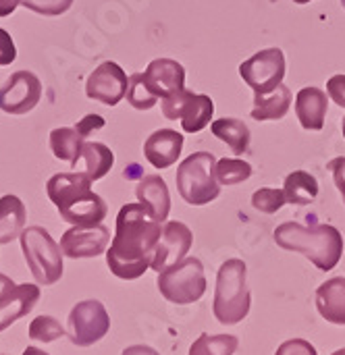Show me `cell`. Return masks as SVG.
I'll return each mask as SVG.
<instances>
[{
  "mask_svg": "<svg viewBox=\"0 0 345 355\" xmlns=\"http://www.w3.org/2000/svg\"><path fill=\"white\" fill-rule=\"evenodd\" d=\"M144 79L160 100L185 89V69L173 58H154L146 67Z\"/></svg>",
  "mask_w": 345,
  "mask_h": 355,
  "instance_id": "15",
  "label": "cell"
},
{
  "mask_svg": "<svg viewBox=\"0 0 345 355\" xmlns=\"http://www.w3.org/2000/svg\"><path fill=\"white\" fill-rule=\"evenodd\" d=\"M342 131H344V137H345V116H344V121H342Z\"/></svg>",
  "mask_w": 345,
  "mask_h": 355,
  "instance_id": "44",
  "label": "cell"
},
{
  "mask_svg": "<svg viewBox=\"0 0 345 355\" xmlns=\"http://www.w3.org/2000/svg\"><path fill=\"white\" fill-rule=\"evenodd\" d=\"M283 191L287 196V204L308 206L319 196V181L306 171H294L285 177Z\"/></svg>",
  "mask_w": 345,
  "mask_h": 355,
  "instance_id": "25",
  "label": "cell"
},
{
  "mask_svg": "<svg viewBox=\"0 0 345 355\" xmlns=\"http://www.w3.org/2000/svg\"><path fill=\"white\" fill-rule=\"evenodd\" d=\"M162 229V223H158L142 202L125 204L117 214L115 237L106 252L110 272L123 281L140 279L152 266Z\"/></svg>",
  "mask_w": 345,
  "mask_h": 355,
  "instance_id": "1",
  "label": "cell"
},
{
  "mask_svg": "<svg viewBox=\"0 0 345 355\" xmlns=\"http://www.w3.org/2000/svg\"><path fill=\"white\" fill-rule=\"evenodd\" d=\"M158 291L160 295L177 306H190L206 293L204 266L198 258H183L181 262L158 272Z\"/></svg>",
  "mask_w": 345,
  "mask_h": 355,
  "instance_id": "7",
  "label": "cell"
},
{
  "mask_svg": "<svg viewBox=\"0 0 345 355\" xmlns=\"http://www.w3.org/2000/svg\"><path fill=\"white\" fill-rule=\"evenodd\" d=\"M239 347L233 335H200L190 347V355H233Z\"/></svg>",
  "mask_w": 345,
  "mask_h": 355,
  "instance_id": "27",
  "label": "cell"
},
{
  "mask_svg": "<svg viewBox=\"0 0 345 355\" xmlns=\"http://www.w3.org/2000/svg\"><path fill=\"white\" fill-rule=\"evenodd\" d=\"M331 355H345V347H344V349H337L335 354H331Z\"/></svg>",
  "mask_w": 345,
  "mask_h": 355,
  "instance_id": "43",
  "label": "cell"
},
{
  "mask_svg": "<svg viewBox=\"0 0 345 355\" xmlns=\"http://www.w3.org/2000/svg\"><path fill=\"white\" fill-rule=\"evenodd\" d=\"M327 168L333 173V181H335V185H337V189H339V193H342L345 204V156L333 158V160L327 164Z\"/></svg>",
  "mask_w": 345,
  "mask_h": 355,
  "instance_id": "37",
  "label": "cell"
},
{
  "mask_svg": "<svg viewBox=\"0 0 345 355\" xmlns=\"http://www.w3.org/2000/svg\"><path fill=\"white\" fill-rule=\"evenodd\" d=\"M85 137L75 127H58L50 133V150L62 162H75L83 150Z\"/></svg>",
  "mask_w": 345,
  "mask_h": 355,
  "instance_id": "26",
  "label": "cell"
},
{
  "mask_svg": "<svg viewBox=\"0 0 345 355\" xmlns=\"http://www.w3.org/2000/svg\"><path fill=\"white\" fill-rule=\"evenodd\" d=\"M104 125H106V123H104V119H102L100 114H85L81 121H77L75 129H77L83 137H87L90 133L104 129Z\"/></svg>",
  "mask_w": 345,
  "mask_h": 355,
  "instance_id": "36",
  "label": "cell"
},
{
  "mask_svg": "<svg viewBox=\"0 0 345 355\" xmlns=\"http://www.w3.org/2000/svg\"><path fill=\"white\" fill-rule=\"evenodd\" d=\"M110 331V318L106 308L98 300L79 302L67 320V337L77 347H90L106 337Z\"/></svg>",
  "mask_w": 345,
  "mask_h": 355,
  "instance_id": "10",
  "label": "cell"
},
{
  "mask_svg": "<svg viewBox=\"0 0 345 355\" xmlns=\"http://www.w3.org/2000/svg\"><path fill=\"white\" fill-rule=\"evenodd\" d=\"M115 164V154L108 146L100 141H85L79 158L73 162V168L90 177L92 181L104 179Z\"/></svg>",
  "mask_w": 345,
  "mask_h": 355,
  "instance_id": "21",
  "label": "cell"
},
{
  "mask_svg": "<svg viewBox=\"0 0 345 355\" xmlns=\"http://www.w3.org/2000/svg\"><path fill=\"white\" fill-rule=\"evenodd\" d=\"M292 92L287 85H279L271 94H262L254 98V108H252V119L254 121H279L289 112L292 106Z\"/></svg>",
  "mask_w": 345,
  "mask_h": 355,
  "instance_id": "23",
  "label": "cell"
},
{
  "mask_svg": "<svg viewBox=\"0 0 345 355\" xmlns=\"http://www.w3.org/2000/svg\"><path fill=\"white\" fill-rule=\"evenodd\" d=\"M125 98L135 110H150L158 102V96L148 87V83L144 79V73H133L129 77V87H127Z\"/></svg>",
  "mask_w": 345,
  "mask_h": 355,
  "instance_id": "29",
  "label": "cell"
},
{
  "mask_svg": "<svg viewBox=\"0 0 345 355\" xmlns=\"http://www.w3.org/2000/svg\"><path fill=\"white\" fill-rule=\"evenodd\" d=\"M285 204H287V196H285L283 189L260 187V189H256L254 196H252V206H254L258 212H264V214H275V212H279Z\"/></svg>",
  "mask_w": 345,
  "mask_h": 355,
  "instance_id": "31",
  "label": "cell"
},
{
  "mask_svg": "<svg viewBox=\"0 0 345 355\" xmlns=\"http://www.w3.org/2000/svg\"><path fill=\"white\" fill-rule=\"evenodd\" d=\"M210 131H212L214 137H219L221 141H225L233 150L235 156L246 154L248 148H250V137H252L250 135V129L239 119H227V116L217 119V121H212Z\"/></svg>",
  "mask_w": 345,
  "mask_h": 355,
  "instance_id": "24",
  "label": "cell"
},
{
  "mask_svg": "<svg viewBox=\"0 0 345 355\" xmlns=\"http://www.w3.org/2000/svg\"><path fill=\"white\" fill-rule=\"evenodd\" d=\"M15 287H17V285L12 283V279H8L6 275H2V272H0V302H2V300H4L12 289H15Z\"/></svg>",
  "mask_w": 345,
  "mask_h": 355,
  "instance_id": "39",
  "label": "cell"
},
{
  "mask_svg": "<svg viewBox=\"0 0 345 355\" xmlns=\"http://www.w3.org/2000/svg\"><path fill=\"white\" fill-rule=\"evenodd\" d=\"M0 355H2V354H0Z\"/></svg>",
  "mask_w": 345,
  "mask_h": 355,
  "instance_id": "46",
  "label": "cell"
},
{
  "mask_svg": "<svg viewBox=\"0 0 345 355\" xmlns=\"http://www.w3.org/2000/svg\"><path fill=\"white\" fill-rule=\"evenodd\" d=\"M252 295L248 289V268L239 258L223 262L217 275L212 312L221 324H237L250 314Z\"/></svg>",
  "mask_w": 345,
  "mask_h": 355,
  "instance_id": "4",
  "label": "cell"
},
{
  "mask_svg": "<svg viewBox=\"0 0 345 355\" xmlns=\"http://www.w3.org/2000/svg\"><path fill=\"white\" fill-rule=\"evenodd\" d=\"M162 114L169 121H181V129L187 133H200L206 129L214 114V102L206 94H194L192 89H181L160 100Z\"/></svg>",
  "mask_w": 345,
  "mask_h": 355,
  "instance_id": "8",
  "label": "cell"
},
{
  "mask_svg": "<svg viewBox=\"0 0 345 355\" xmlns=\"http://www.w3.org/2000/svg\"><path fill=\"white\" fill-rule=\"evenodd\" d=\"M129 87L127 73L112 60L100 62L85 83V94L90 100H96L104 106H117L125 96Z\"/></svg>",
  "mask_w": 345,
  "mask_h": 355,
  "instance_id": "12",
  "label": "cell"
},
{
  "mask_svg": "<svg viewBox=\"0 0 345 355\" xmlns=\"http://www.w3.org/2000/svg\"><path fill=\"white\" fill-rule=\"evenodd\" d=\"M135 196L158 223L167 220V216L171 212V196H169V187L162 177H158V175L142 177L135 187Z\"/></svg>",
  "mask_w": 345,
  "mask_h": 355,
  "instance_id": "19",
  "label": "cell"
},
{
  "mask_svg": "<svg viewBox=\"0 0 345 355\" xmlns=\"http://www.w3.org/2000/svg\"><path fill=\"white\" fill-rule=\"evenodd\" d=\"M327 94L331 96V100L345 108V75H333L329 81H327Z\"/></svg>",
  "mask_w": 345,
  "mask_h": 355,
  "instance_id": "35",
  "label": "cell"
},
{
  "mask_svg": "<svg viewBox=\"0 0 345 355\" xmlns=\"http://www.w3.org/2000/svg\"><path fill=\"white\" fill-rule=\"evenodd\" d=\"M40 300L37 285H17L2 302H0V333L6 331L12 322L27 316Z\"/></svg>",
  "mask_w": 345,
  "mask_h": 355,
  "instance_id": "18",
  "label": "cell"
},
{
  "mask_svg": "<svg viewBox=\"0 0 345 355\" xmlns=\"http://www.w3.org/2000/svg\"><path fill=\"white\" fill-rule=\"evenodd\" d=\"M339 2H342V6H344V8H345V0H339Z\"/></svg>",
  "mask_w": 345,
  "mask_h": 355,
  "instance_id": "45",
  "label": "cell"
},
{
  "mask_svg": "<svg viewBox=\"0 0 345 355\" xmlns=\"http://www.w3.org/2000/svg\"><path fill=\"white\" fill-rule=\"evenodd\" d=\"M285 54L281 48H264L239 64L242 79L258 94H271L285 79Z\"/></svg>",
  "mask_w": 345,
  "mask_h": 355,
  "instance_id": "9",
  "label": "cell"
},
{
  "mask_svg": "<svg viewBox=\"0 0 345 355\" xmlns=\"http://www.w3.org/2000/svg\"><path fill=\"white\" fill-rule=\"evenodd\" d=\"M329 112V98L319 87H304L296 96V116L306 131H321Z\"/></svg>",
  "mask_w": 345,
  "mask_h": 355,
  "instance_id": "17",
  "label": "cell"
},
{
  "mask_svg": "<svg viewBox=\"0 0 345 355\" xmlns=\"http://www.w3.org/2000/svg\"><path fill=\"white\" fill-rule=\"evenodd\" d=\"M110 243V231L104 225L96 227H73L62 233L60 250L62 256L79 260V258H96L106 252Z\"/></svg>",
  "mask_w": 345,
  "mask_h": 355,
  "instance_id": "13",
  "label": "cell"
},
{
  "mask_svg": "<svg viewBox=\"0 0 345 355\" xmlns=\"http://www.w3.org/2000/svg\"><path fill=\"white\" fill-rule=\"evenodd\" d=\"M317 310L331 324H345V279L335 277L317 289Z\"/></svg>",
  "mask_w": 345,
  "mask_h": 355,
  "instance_id": "20",
  "label": "cell"
},
{
  "mask_svg": "<svg viewBox=\"0 0 345 355\" xmlns=\"http://www.w3.org/2000/svg\"><path fill=\"white\" fill-rule=\"evenodd\" d=\"M179 196L192 206H206L221 196V183L217 179V158L210 152L190 154L177 168Z\"/></svg>",
  "mask_w": 345,
  "mask_h": 355,
  "instance_id": "5",
  "label": "cell"
},
{
  "mask_svg": "<svg viewBox=\"0 0 345 355\" xmlns=\"http://www.w3.org/2000/svg\"><path fill=\"white\" fill-rule=\"evenodd\" d=\"M275 243L287 252L304 254L319 270H333L344 256V237L331 225L304 227L300 223H283L275 229Z\"/></svg>",
  "mask_w": 345,
  "mask_h": 355,
  "instance_id": "3",
  "label": "cell"
},
{
  "mask_svg": "<svg viewBox=\"0 0 345 355\" xmlns=\"http://www.w3.org/2000/svg\"><path fill=\"white\" fill-rule=\"evenodd\" d=\"M29 339L40 341V343H52L60 337L67 335V331L60 327V322L52 316H37L31 320L29 331H27Z\"/></svg>",
  "mask_w": 345,
  "mask_h": 355,
  "instance_id": "30",
  "label": "cell"
},
{
  "mask_svg": "<svg viewBox=\"0 0 345 355\" xmlns=\"http://www.w3.org/2000/svg\"><path fill=\"white\" fill-rule=\"evenodd\" d=\"M15 58H17L15 42H12L10 33H8L6 29H2V27H0V67L10 64Z\"/></svg>",
  "mask_w": 345,
  "mask_h": 355,
  "instance_id": "34",
  "label": "cell"
},
{
  "mask_svg": "<svg viewBox=\"0 0 345 355\" xmlns=\"http://www.w3.org/2000/svg\"><path fill=\"white\" fill-rule=\"evenodd\" d=\"M192 243H194V235L187 225H183L179 220L167 223L162 229V237L156 245L150 268L156 272H162L169 266L181 262L187 256V252L192 250Z\"/></svg>",
  "mask_w": 345,
  "mask_h": 355,
  "instance_id": "14",
  "label": "cell"
},
{
  "mask_svg": "<svg viewBox=\"0 0 345 355\" xmlns=\"http://www.w3.org/2000/svg\"><path fill=\"white\" fill-rule=\"evenodd\" d=\"M121 355H160L156 349H152V347H148V345H131V347H127L125 352Z\"/></svg>",
  "mask_w": 345,
  "mask_h": 355,
  "instance_id": "38",
  "label": "cell"
},
{
  "mask_svg": "<svg viewBox=\"0 0 345 355\" xmlns=\"http://www.w3.org/2000/svg\"><path fill=\"white\" fill-rule=\"evenodd\" d=\"M275 355H319L314 345H310L306 339H289L279 345Z\"/></svg>",
  "mask_w": 345,
  "mask_h": 355,
  "instance_id": "33",
  "label": "cell"
},
{
  "mask_svg": "<svg viewBox=\"0 0 345 355\" xmlns=\"http://www.w3.org/2000/svg\"><path fill=\"white\" fill-rule=\"evenodd\" d=\"M21 250L37 285L50 287L62 277V250L44 227H27L21 233Z\"/></svg>",
  "mask_w": 345,
  "mask_h": 355,
  "instance_id": "6",
  "label": "cell"
},
{
  "mask_svg": "<svg viewBox=\"0 0 345 355\" xmlns=\"http://www.w3.org/2000/svg\"><path fill=\"white\" fill-rule=\"evenodd\" d=\"M21 355H48L46 352H42V349H37V347H27L25 352Z\"/></svg>",
  "mask_w": 345,
  "mask_h": 355,
  "instance_id": "41",
  "label": "cell"
},
{
  "mask_svg": "<svg viewBox=\"0 0 345 355\" xmlns=\"http://www.w3.org/2000/svg\"><path fill=\"white\" fill-rule=\"evenodd\" d=\"M19 4H21V0H0V17L12 15Z\"/></svg>",
  "mask_w": 345,
  "mask_h": 355,
  "instance_id": "40",
  "label": "cell"
},
{
  "mask_svg": "<svg viewBox=\"0 0 345 355\" xmlns=\"http://www.w3.org/2000/svg\"><path fill=\"white\" fill-rule=\"evenodd\" d=\"M296 4H308V2H312V0H294Z\"/></svg>",
  "mask_w": 345,
  "mask_h": 355,
  "instance_id": "42",
  "label": "cell"
},
{
  "mask_svg": "<svg viewBox=\"0 0 345 355\" xmlns=\"http://www.w3.org/2000/svg\"><path fill=\"white\" fill-rule=\"evenodd\" d=\"M42 98V81L31 71L12 73L0 87V110L6 114H27Z\"/></svg>",
  "mask_w": 345,
  "mask_h": 355,
  "instance_id": "11",
  "label": "cell"
},
{
  "mask_svg": "<svg viewBox=\"0 0 345 355\" xmlns=\"http://www.w3.org/2000/svg\"><path fill=\"white\" fill-rule=\"evenodd\" d=\"M21 4L37 15L44 17H56L71 8L73 0H21Z\"/></svg>",
  "mask_w": 345,
  "mask_h": 355,
  "instance_id": "32",
  "label": "cell"
},
{
  "mask_svg": "<svg viewBox=\"0 0 345 355\" xmlns=\"http://www.w3.org/2000/svg\"><path fill=\"white\" fill-rule=\"evenodd\" d=\"M183 150V135L175 129H158L144 141V156L156 168L173 166Z\"/></svg>",
  "mask_w": 345,
  "mask_h": 355,
  "instance_id": "16",
  "label": "cell"
},
{
  "mask_svg": "<svg viewBox=\"0 0 345 355\" xmlns=\"http://www.w3.org/2000/svg\"><path fill=\"white\" fill-rule=\"evenodd\" d=\"M27 220L25 204L12 196L6 193L0 198V243H10L17 237H21Z\"/></svg>",
  "mask_w": 345,
  "mask_h": 355,
  "instance_id": "22",
  "label": "cell"
},
{
  "mask_svg": "<svg viewBox=\"0 0 345 355\" xmlns=\"http://www.w3.org/2000/svg\"><path fill=\"white\" fill-rule=\"evenodd\" d=\"M252 177V166L239 158H221L217 160V179L221 185H237Z\"/></svg>",
  "mask_w": 345,
  "mask_h": 355,
  "instance_id": "28",
  "label": "cell"
},
{
  "mask_svg": "<svg viewBox=\"0 0 345 355\" xmlns=\"http://www.w3.org/2000/svg\"><path fill=\"white\" fill-rule=\"evenodd\" d=\"M92 179L79 171L56 173L46 183L50 202L58 208L65 223L73 227H96L106 218V202L92 191Z\"/></svg>",
  "mask_w": 345,
  "mask_h": 355,
  "instance_id": "2",
  "label": "cell"
}]
</instances>
